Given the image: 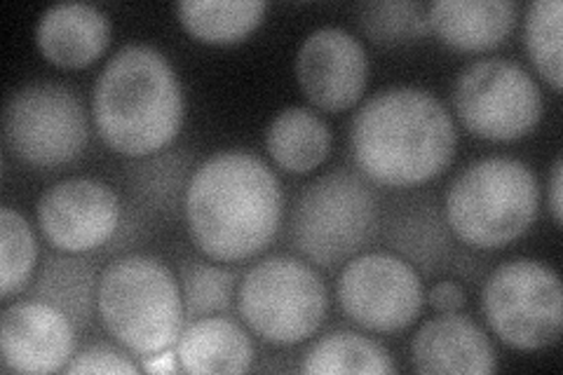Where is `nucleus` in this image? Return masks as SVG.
<instances>
[{
	"mask_svg": "<svg viewBox=\"0 0 563 375\" xmlns=\"http://www.w3.org/2000/svg\"><path fill=\"white\" fill-rule=\"evenodd\" d=\"M141 371L134 364L132 354L128 350H120L109 343H95L90 348L80 350L70 356L64 373L68 375H82V373H101V375H136Z\"/></svg>",
	"mask_w": 563,
	"mask_h": 375,
	"instance_id": "nucleus-27",
	"label": "nucleus"
},
{
	"mask_svg": "<svg viewBox=\"0 0 563 375\" xmlns=\"http://www.w3.org/2000/svg\"><path fill=\"white\" fill-rule=\"evenodd\" d=\"M285 195L275 172L246 151L209 155L192 172L184 195L190 240L209 261L258 256L275 240Z\"/></svg>",
	"mask_w": 563,
	"mask_h": 375,
	"instance_id": "nucleus-1",
	"label": "nucleus"
},
{
	"mask_svg": "<svg viewBox=\"0 0 563 375\" xmlns=\"http://www.w3.org/2000/svg\"><path fill=\"white\" fill-rule=\"evenodd\" d=\"M362 31L380 45H404L430 33V5L411 0H383L360 8Z\"/></svg>",
	"mask_w": 563,
	"mask_h": 375,
	"instance_id": "nucleus-26",
	"label": "nucleus"
},
{
	"mask_svg": "<svg viewBox=\"0 0 563 375\" xmlns=\"http://www.w3.org/2000/svg\"><path fill=\"white\" fill-rule=\"evenodd\" d=\"M266 148L282 172L310 174L331 151V130L312 109L289 106L268 124Z\"/></svg>",
	"mask_w": 563,
	"mask_h": 375,
	"instance_id": "nucleus-19",
	"label": "nucleus"
},
{
	"mask_svg": "<svg viewBox=\"0 0 563 375\" xmlns=\"http://www.w3.org/2000/svg\"><path fill=\"white\" fill-rule=\"evenodd\" d=\"M561 35L563 3L561 0H536L528 5L523 24V45L538 74L561 92Z\"/></svg>",
	"mask_w": 563,
	"mask_h": 375,
	"instance_id": "nucleus-24",
	"label": "nucleus"
},
{
	"mask_svg": "<svg viewBox=\"0 0 563 375\" xmlns=\"http://www.w3.org/2000/svg\"><path fill=\"white\" fill-rule=\"evenodd\" d=\"M181 294L186 321L211 317V315H228L238 310L235 298L240 287V275L233 267L207 263L202 258H186L181 263Z\"/></svg>",
	"mask_w": 563,
	"mask_h": 375,
	"instance_id": "nucleus-23",
	"label": "nucleus"
},
{
	"mask_svg": "<svg viewBox=\"0 0 563 375\" xmlns=\"http://www.w3.org/2000/svg\"><path fill=\"white\" fill-rule=\"evenodd\" d=\"M90 139L85 106L74 89L41 80L16 89L3 111V141L12 157L38 169L78 159Z\"/></svg>",
	"mask_w": 563,
	"mask_h": 375,
	"instance_id": "nucleus-9",
	"label": "nucleus"
},
{
	"mask_svg": "<svg viewBox=\"0 0 563 375\" xmlns=\"http://www.w3.org/2000/svg\"><path fill=\"white\" fill-rule=\"evenodd\" d=\"M336 296L357 327L374 333L409 329L418 319L426 289L413 265L395 254H362L341 271Z\"/></svg>",
	"mask_w": 563,
	"mask_h": 375,
	"instance_id": "nucleus-11",
	"label": "nucleus"
},
{
	"mask_svg": "<svg viewBox=\"0 0 563 375\" xmlns=\"http://www.w3.org/2000/svg\"><path fill=\"white\" fill-rule=\"evenodd\" d=\"M35 43L41 55L59 68H85L95 64L111 43V22L101 10L87 3H62L47 8Z\"/></svg>",
	"mask_w": 563,
	"mask_h": 375,
	"instance_id": "nucleus-16",
	"label": "nucleus"
},
{
	"mask_svg": "<svg viewBox=\"0 0 563 375\" xmlns=\"http://www.w3.org/2000/svg\"><path fill=\"white\" fill-rule=\"evenodd\" d=\"M99 279L90 261L49 256L41 271L35 298L59 308L76 324H87L97 302Z\"/></svg>",
	"mask_w": 563,
	"mask_h": 375,
	"instance_id": "nucleus-22",
	"label": "nucleus"
},
{
	"mask_svg": "<svg viewBox=\"0 0 563 375\" xmlns=\"http://www.w3.org/2000/svg\"><path fill=\"white\" fill-rule=\"evenodd\" d=\"M296 80L320 111L341 113L357 106L368 82V55L357 35L320 26L298 47Z\"/></svg>",
	"mask_w": 563,
	"mask_h": 375,
	"instance_id": "nucleus-13",
	"label": "nucleus"
},
{
	"mask_svg": "<svg viewBox=\"0 0 563 375\" xmlns=\"http://www.w3.org/2000/svg\"><path fill=\"white\" fill-rule=\"evenodd\" d=\"M378 228V202L362 178L336 169L296 195L289 217L294 252L322 267L355 258Z\"/></svg>",
	"mask_w": 563,
	"mask_h": 375,
	"instance_id": "nucleus-7",
	"label": "nucleus"
},
{
	"mask_svg": "<svg viewBox=\"0 0 563 375\" xmlns=\"http://www.w3.org/2000/svg\"><path fill=\"white\" fill-rule=\"evenodd\" d=\"M141 371L155 373V375H169V373H181V364H179V356H176V350L167 348L163 352L148 356V360H144Z\"/></svg>",
	"mask_w": 563,
	"mask_h": 375,
	"instance_id": "nucleus-30",
	"label": "nucleus"
},
{
	"mask_svg": "<svg viewBox=\"0 0 563 375\" xmlns=\"http://www.w3.org/2000/svg\"><path fill=\"white\" fill-rule=\"evenodd\" d=\"M538 209L536 172L507 155L467 165L453 178L444 198L451 232L472 249H503L517 242L536 223Z\"/></svg>",
	"mask_w": 563,
	"mask_h": 375,
	"instance_id": "nucleus-5",
	"label": "nucleus"
},
{
	"mask_svg": "<svg viewBox=\"0 0 563 375\" xmlns=\"http://www.w3.org/2000/svg\"><path fill=\"white\" fill-rule=\"evenodd\" d=\"M184 89L174 66L144 43L120 47L92 92V115L103 144L130 157L163 151L181 132Z\"/></svg>",
	"mask_w": 563,
	"mask_h": 375,
	"instance_id": "nucleus-3",
	"label": "nucleus"
},
{
	"mask_svg": "<svg viewBox=\"0 0 563 375\" xmlns=\"http://www.w3.org/2000/svg\"><path fill=\"white\" fill-rule=\"evenodd\" d=\"M97 312L113 341L139 360L174 348L186 327L181 284L153 256L130 254L103 267Z\"/></svg>",
	"mask_w": 563,
	"mask_h": 375,
	"instance_id": "nucleus-4",
	"label": "nucleus"
},
{
	"mask_svg": "<svg viewBox=\"0 0 563 375\" xmlns=\"http://www.w3.org/2000/svg\"><path fill=\"white\" fill-rule=\"evenodd\" d=\"M303 373H364L390 375L397 371L387 350L355 331H333L314 341L303 356Z\"/></svg>",
	"mask_w": 563,
	"mask_h": 375,
	"instance_id": "nucleus-21",
	"label": "nucleus"
},
{
	"mask_svg": "<svg viewBox=\"0 0 563 375\" xmlns=\"http://www.w3.org/2000/svg\"><path fill=\"white\" fill-rule=\"evenodd\" d=\"M488 329L515 350L554 345L563 331V291L554 267L536 258H512L488 275L482 287Z\"/></svg>",
	"mask_w": 563,
	"mask_h": 375,
	"instance_id": "nucleus-8",
	"label": "nucleus"
},
{
	"mask_svg": "<svg viewBox=\"0 0 563 375\" xmlns=\"http://www.w3.org/2000/svg\"><path fill=\"white\" fill-rule=\"evenodd\" d=\"M561 192H563V159L556 157L552 174H550V192H548V207H550V213H552L556 228H561V223H563Z\"/></svg>",
	"mask_w": 563,
	"mask_h": 375,
	"instance_id": "nucleus-29",
	"label": "nucleus"
},
{
	"mask_svg": "<svg viewBox=\"0 0 563 375\" xmlns=\"http://www.w3.org/2000/svg\"><path fill=\"white\" fill-rule=\"evenodd\" d=\"M43 238L62 254H87L109 242L120 225L118 192L97 178H66L49 186L35 207Z\"/></svg>",
	"mask_w": 563,
	"mask_h": 375,
	"instance_id": "nucleus-12",
	"label": "nucleus"
},
{
	"mask_svg": "<svg viewBox=\"0 0 563 375\" xmlns=\"http://www.w3.org/2000/svg\"><path fill=\"white\" fill-rule=\"evenodd\" d=\"M76 354V331L45 300H16L0 315V356L8 373H57Z\"/></svg>",
	"mask_w": 563,
	"mask_h": 375,
	"instance_id": "nucleus-14",
	"label": "nucleus"
},
{
	"mask_svg": "<svg viewBox=\"0 0 563 375\" xmlns=\"http://www.w3.org/2000/svg\"><path fill=\"white\" fill-rule=\"evenodd\" d=\"M457 132L446 106L422 87H387L364 101L350 122V153L372 181L409 188L442 174Z\"/></svg>",
	"mask_w": 563,
	"mask_h": 375,
	"instance_id": "nucleus-2",
	"label": "nucleus"
},
{
	"mask_svg": "<svg viewBox=\"0 0 563 375\" xmlns=\"http://www.w3.org/2000/svg\"><path fill=\"white\" fill-rule=\"evenodd\" d=\"M515 0H437L430 31L457 52H488L507 41L517 24Z\"/></svg>",
	"mask_w": 563,
	"mask_h": 375,
	"instance_id": "nucleus-17",
	"label": "nucleus"
},
{
	"mask_svg": "<svg viewBox=\"0 0 563 375\" xmlns=\"http://www.w3.org/2000/svg\"><path fill=\"white\" fill-rule=\"evenodd\" d=\"M453 111L474 136L517 141L538 128L542 95L523 66L490 57L472 62L457 74Z\"/></svg>",
	"mask_w": 563,
	"mask_h": 375,
	"instance_id": "nucleus-10",
	"label": "nucleus"
},
{
	"mask_svg": "<svg viewBox=\"0 0 563 375\" xmlns=\"http://www.w3.org/2000/svg\"><path fill=\"white\" fill-rule=\"evenodd\" d=\"M261 0H184L176 5L179 22L192 38L207 45H233L244 41L266 16Z\"/></svg>",
	"mask_w": 563,
	"mask_h": 375,
	"instance_id": "nucleus-20",
	"label": "nucleus"
},
{
	"mask_svg": "<svg viewBox=\"0 0 563 375\" xmlns=\"http://www.w3.org/2000/svg\"><path fill=\"white\" fill-rule=\"evenodd\" d=\"M38 263L33 228L12 207L0 209V294L10 298L26 289Z\"/></svg>",
	"mask_w": 563,
	"mask_h": 375,
	"instance_id": "nucleus-25",
	"label": "nucleus"
},
{
	"mask_svg": "<svg viewBox=\"0 0 563 375\" xmlns=\"http://www.w3.org/2000/svg\"><path fill=\"white\" fill-rule=\"evenodd\" d=\"M411 364L418 373L488 375L498 371V352L472 317L439 312L416 331Z\"/></svg>",
	"mask_w": 563,
	"mask_h": 375,
	"instance_id": "nucleus-15",
	"label": "nucleus"
},
{
	"mask_svg": "<svg viewBox=\"0 0 563 375\" xmlns=\"http://www.w3.org/2000/svg\"><path fill=\"white\" fill-rule=\"evenodd\" d=\"M235 306L244 327L263 343L291 348L320 331L329 294L324 279L308 261L277 254L244 273Z\"/></svg>",
	"mask_w": 563,
	"mask_h": 375,
	"instance_id": "nucleus-6",
	"label": "nucleus"
},
{
	"mask_svg": "<svg viewBox=\"0 0 563 375\" xmlns=\"http://www.w3.org/2000/svg\"><path fill=\"white\" fill-rule=\"evenodd\" d=\"M174 350L181 373H246L254 364L252 335L228 315L186 321Z\"/></svg>",
	"mask_w": 563,
	"mask_h": 375,
	"instance_id": "nucleus-18",
	"label": "nucleus"
},
{
	"mask_svg": "<svg viewBox=\"0 0 563 375\" xmlns=\"http://www.w3.org/2000/svg\"><path fill=\"white\" fill-rule=\"evenodd\" d=\"M428 302L437 312H457L465 308L467 296H465V289L457 282L442 279L428 291Z\"/></svg>",
	"mask_w": 563,
	"mask_h": 375,
	"instance_id": "nucleus-28",
	"label": "nucleus"
}]
</instances>
